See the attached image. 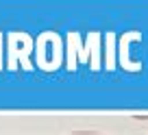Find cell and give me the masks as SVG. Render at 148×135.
I'll list each match as a JSON object with an SVG mask.
<instances>
[]
</instances>
